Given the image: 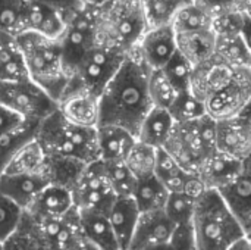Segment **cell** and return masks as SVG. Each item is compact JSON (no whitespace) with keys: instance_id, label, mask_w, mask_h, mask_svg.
I'll use <instances>...</instances> for the list:
<instances>
[{"instance_id":"cell-1","label":"cell","mask_w":251,"mask_h":250,"mask_svg":"<svg viewBox=\"0 0 251 250\" xmlns=\"http://www.w3.org/2000/svg\"><path fill=\"white\" fill-rule=\"evenodd\" d=\"M150 69L134 53H128L124 63L100 94V124L126 128L134 136L153 108L149 94Z\"/></svg>"},{"instance_id":"cell-2","label":"cell","mask_w":251,"mask_h":250,"mask_svg":"<svg viewBox=\"0 0 251 250\" xmlns=\"http://www.w3.org/2000/svg\"><path fill=\"white\" fill-rule=\"evenodd\" d=\"M15 37L28 77L47 91L51 99L59 102L69 81L63 68L59 38L46 37L29 29H25Z\"/></svg>"},{"instance_id":"cell-3","label":"cell","mask_w":251,"mask_h":250,"mask_svg":"<svg viewBox=\"0 0 251 250\" xmlns=\"http://www.w3.org/2000/svg\"><path fill=\"white\" fill-rule=\"evenodd\" d=\"M35 139L49 158L71 159L84 165L99 159L97 127L72 124L57 109L40 122Z\"/></svg>"},{"instance_id":"cell-4","label":"cell","mask_w":251,"mask_h":250,"mask_svg":"<svg viewBox=\"0 0 251 250\" xmlns=\"http://www.w3.org/2000/svg\"><path fill=\"white\" fill-rule=\"evenodd\" d=\"M197 250H226L246 236L218 190L207 189L199 199L191 221Z\"/></svg>"},{"instance_id":"cell-5","label":"cell","mask_w":251,"mask_h":250,"mask_svg":"<svg viewBox=\"0 0 251 250\" xmlns=\"http://www.w3.org/2000/svg\"><path fill=\"white\" fill-rule=\"evenodd\" d=\"M99 41L119 47L125 53L135 49L149 22L141 0H107L96 7Z\"/></svg>"},{"instance_id":"cell-6","label":"cell","mask_w":251,"mask_h":250,"mask_svg":"<svg viewBox=\"0 0 251 250\" xmlns=\"http://www.w3.org/2000/svg\"><path fill=\"white\" fill-rule=\"evenodd\" d=\"M79 228L76 208L57 218H37L24 211L16 230L3 245L4 250H63Z\"/></svg>"},{"instance_id":"cell-7","label":"cell","mask_w":251,"mask_h":250,"mask_svg":"<svg viewBox=\"0 0 251 250\" xmlns=\"http://www.w3.org/2000/svg\"><path fill=\"white\" fill-rule=\"evenodd\" d=\"M216 121L209 115L188 122H175L163 149L191 174H199L204 161L216 150Z\"/></svg>"},{"instance_id":"cell-8","label":"cell","mask_w":251,"mask_h":250,"mask_svg":"<svg viewBox=\"0 0 251 250\" xmlns=\"http://www.w3.org/2000/svg\"><path fill=\"white\" fill-rule=\"evenodd\" d=\"M126 55L116 46L97 41L69 77L66 88L84 90L100 97L107 83L124 63Z\"/></svg>"},{"instance_id":"cell-9","label":"cell","mask_w":251,"mask_h":250,"mask_svg":"<svg viewBox=\"0 0 251 250\" xmlns=\"http://www.w3.org/2000/svg\"><path fill=\"white\" fill-rule=\"evenodd\" d=\"M99 41L97 18L94 6H84L74 13L65 27V31L59 37L62 47L63 68L71 77L82 57Z\"/></svg>"},{"instance_id":"cell-10","label":"cell","mask_w":251,"mask_h":250,"mask_svg":"<svg viewBox=\"0 0 251 250\" xmlns=\"http://www.w3.org/2000/svg\"><path fill=\"white\" fill-rule=\"evenodd\" d=\"M0 103L18 112L24 119L43 121L57 109V102L29 77L18 81H0Z\"/></svg>"},{"instance_id":"cell-11","label":"cell","mask_w":251,"mask_h":250,"mask_svg":"<svg viewBox=\"0 0 251 250\" xmlns=\"http://www.w3.org/2000/svg\"><path fill=\"white\" fill-rule=\"evenodd\" d=\"M251 97V66L237 68L234 78L204 105L206 112L215 121L241 115Z\"/></svg>"},{"instance_id":"cell-12","label":"cell","mask_w":251,"mask_h":250,"mask_svg":"<svg viewBox=\"0 0 251 250\" xmlns=\"http://www.w3.org/2000/svg\"><path fill=\"white\" fill-rule=\"evenodd\" d=\"M176 32L172 24H166L149 27L132 52L151 71L162 69L176 53Z\"/></svg>"},{"instance_id":"cell-13","label":"cell","mask_w":251,"mask_h":250,"mask_svg":"<svg viewBox=\"0 0 251 250\" xmlns=\"http://www.w3.org/2000/svg\"><path fill=\"white\" fill-rule=\"evenodd\" d=\"M215 144L218 152L246 161L251 156V122L241 115L216 121Z\"/></svg>"},{"instance_id":"cell-14","label":"cell","mask_w":251,"mask_h":250,"mask_svg":"<svg viewBox=\"0 0 251 250\" xmlns=\"http://www.w3.org/2000/svg\"><path fill=\"white\" fill-rule=\"evenodd\" d=\"M218 192L241 224L246 236L251 237V156L243 161L240 174Z\"/></svg>"},{"instance_id":"cell-15","label":"cell","mask_w":251,"mask_h":250,"mask_svg":"<svg viewBox=\"0 0 251 250\" xmlns=\"http://www.w3.org/2000/svg\"><path fill=\"white\" fill-rule=\"evenodd\" d=\"M237 68H232L216 55H213L206 62L194 66L191 75V91L206 103L215 93L224 88L235 74Z\"/></svg>"},{"instance_id":"cell-16","label":"cell","mask_w":251,"mask_h":250,"mask_svg":"<svg viewBox=\"0 0 251 250\" xmlns=\"http://www.w3.org/2000/svg\"><path fill=\"white\" fill-rule=\"evenodd\" d=\"M57 111L72 124L96 128L100 121V97L78 88H66L57 102Z\"/></svg>"},{"instance_id":"cell-17","label":"cell","mask_w":251,"mask_h":250,"mask_svg":"<svg viewBox=\"0 0 251 250\" xmlns=\"http://www.w3.org/2000/svg\"><path fill=\"white\" fill-rule=\"evenodd\" d=\"M47 184H50V178L46 172L0 174V194L10 199L21 209H26Z\"/></svg>"},{"instance_id":"cell-18","label":"cell","mask_w":251,"mask_h":250,"mask_svg":"<svg viewBox=\"0 0 251 250\" xmlns=\"http://www.w3.org/2000/svg\"><path fill=\"white\" fill-rule=\"evenodd\" d=\"M175 227L176 225L169 220L163 209L141 212L128 250H140L154 245L169 243Z\"/></svg>"},{"instance_id":"cell-19","label":"cell","mask_w":251,"mask_h":250,"mask_svg":"<svg viewBox=\"0 0 251 250\" xmlns=\"http://www.w3.org/2000/svg\"><path fill=\"white\" fill-rule=\"evenodd\" d=\"M74 208L75 205L71 189L50 183L24 211L37 218H57L68 214Z\"/></svg>"},{"instance_id":"cell-20","label":"cell","mask_w":251,"mask_h":250,"mask_svg":"<svg viewBox=\"0 0 251 250\" xmlns=\"http://www.w3.org/2000/svg\"><path fill=\"white\" fill-rule=\"evenodd\" d=\"M135 140L137 137L124 127L113 125V124L97 125L99 159L103 162L125 161Z\"/></svg>"},{"instance_id":"cell-21","label":"cell","mask_w":251,"mask_h":250,"mask_svg":"<svg viewBox=\"0 0 251 250\" xmlns=\"http://www.w3.org/2000/svg\"><path fill=\"white\" fill-rule=\"evenodd\" d=\"M140 214L141 212H140L132 196L116 197L115 202L112 203L110 209L107 211V217H109L110 225L113 228L115 237L118 240L119 249L128 250L129 248Z\"/></svg>"},{"instance_id":"cell-22","label":"cell","mask_w":251,"mask_h":250,"mask_svg":"<svg viewBox=\"0 0 251 250\" xmlns=\"http://www.w3.org/2000/svg\"><path fill=\"white\" fill-rule=\"evenodd\" d=\"M241 168L243 161L215 150L201 165L199 175L203 180L206 189L221 190L240 174Z\"/></svg>"},{"instance_id":"cell-23","label":"cell","mask_w":251,"mask_h":250,"mask_svg":"<svg viewBox=\"0 0 251 250\" xmlns=\"http://www.w3.org/2000/svg\"><path fill=\"white\" fill-rule=\"evenodd\" d=\"M82 234L90 239L100 250H118L119 245L115 237L106 211L100 209H76Z\"/></svg>"},{"instance_id":"cell-24","label":"cell","mask_w":251,"mask_h":250,"mask_svg":"<svg viewBox=\"0 0 251 250\" xmlns=\"http://www.w3.org/2000/svg\"><path fill=\"white\" fill-rule=\"evenodd\" d=\"M66 16L56 9L44 4L26 1L25 29L38 32L46 37L59 38L66 27Z\"/></svg>"},{"instance_id":"cell-25","label":"cell","mask_w":251,"mask_h":250,"mask_svg":"<svg viewBox=\"0 0 251 250\" xmlns=\"http://www.w3.org/2000/svg\"><path fill=\"white\" fill-rule=\"evenodd\" d=\"M174 125L175 119L172 118L168 109L153 106L144 116L135 137L138 141L159 149L165 146L174 130Z\"/></svg>"},{"instance_id":"cell-26","label":"cell","mask_w":251,"mask_h":250,"mask_svg":"<svg viewBox=\"0 0 251 250\" xmlns=\"http://www.w3.org/2000/svg\"><path fill=\"white\" fill-rule=\"evenodd\" d=\"M178 52L193 65L197 66L215 55L216 35L213 29L179 32L176 34Z\"/></svg>"},{"instance_id":"cell-27","label":"cell","mask_w":251,"mask_h":250,"mask_svg":"<svg viewBox=\"0 0 251 250\" xmlns=\"http://www.w3.org/2000/svg\"><path fill=\"white\" fill-rule=\"evenodd\" d=\"M41 121L25 119L18 127L0 134V174L4 171L12 158L31 140L35 139Z\"/></svg>"},{"instance_id":"cell-28","label":"cell","mask_w":251,"mask_h":250,"mask_svg":"<svg viewBox=\"0 0 251 250\" xmlns=\"http://www.w3.org/2000/svg\"><path fill=\"white\" fill-rule=\"evenodd\" d=\"M24 78H28V72L16 37L0 29V81H18Z\"/></svg>"},{"instance_id":"cell-29","label":"cell","mask_w":251,"mask_h":250,"mask_svg":"<svg viewBox=\"0 0 251 250\" xmlns=\"http://www.w3.org/2000/svg\"><path fill=\"white\" fill-rule=\"evenodd\" d=\"M132 197L140 212L162 211L165 209L166 200L169 197V192L162 184V181L153 174L150 177L137 180Z\"/></svg>"},{"instance_id":"cell-30","label":"cell","mask_w":251,"mask_h":250,"mask_svg":"<svg viewBox=\"0 0 251 250\" xmlns=\"http://www.w3.org/2000/svg\"><path fill=\"white\" fill-rule=\"evenodd\" d=\"M3 172L19 174V172H46L47 174V158L37 139L26 143L7 164ZM49 175V174H47Z\"/></svg>"},{"instance_id":"cell-31","label":"cell","mask_w":251,"mask_h":250,"mask_svg":"<svg viewBox=\"0 0 251 250\" xmlns=\"http://www.w3.org/2000/svg\"><path fill=\"white\" fill-rule=\"evenodd\" d=\"M215 55L232 68L251 66L250 53L241 34L216 37Z\"/></svg>"},{"instance_id":"cell-32","label":"cell","mask_w":251,"mask_h":250,"mask_svg":"<svg viewBox=\"0 0 251 250\" xmlns=\"http://www.w3.org/2000/svg\"><path fill=\"white\" fill-rule=\"evenodd\" d=\"M212 15L197 3H190L181 7L172 18V27L176 34L212 29Z\"/></svg>"},{"instance_id":"cell-33","label":"cell","mask_w":251,"mask_h":250,"mask_svg":"<svg viewBox=\"0 0 251 250\" xmlns=\"http://www.w3.org/2000/svg\"><path fill=\"white\" fill-rule=\"evenodd\" d=\"M156 156H157L156 147L135 140L124 162L126 164L129 171L135 175V178L140 180L154 174Z\"/></svg>"},{"instance_id":"cell-34","label":"cell","mask_w":251,"mask_h":250,"mask_svg":"<svg viewBox=\"0 0 251 250\" xmlns=\"http://www.w3.org/2000/svg\"><path fill=\"white\" fill-rule=\"evenodd\" d=\"M168 111L175 122H188L207 115L206 105L191 91V88L179 91Z\"/></svg>"},{"instance_id":"cell-35","label":"cell","mask_w":251,"mask_h":250,"mask_svg":"<svg viewBox=\"0 0 251 250\" xmlns=\"http://www.w3.org/2000/svg\"><path fill=\"white\" fill-rule=\"evenodd\" d=\"M149 27L166 25L172 22L175 13L194 0H141Z\"/></svg>"},{"instance_id":"cell-36","label":"cell","mask_w":251,"mask_h":250,"mask_svg":"<svg viewBox=\"0 0 251 250\" xmlns=\"http://www.w3.org/2000/svg\"><path fill=\"white\" fill-rule=\"evenodd\" d=\"M178 90L165 75L163 69H151L149 74V94L151 105L156 108L169 109L178 96Z\"/></svg>"},{"instance_id":"cell-37","label":"cell","mask_w":251,"mask_h":250,"mask_svg":"<svg viewBox=\"0 0 251 250\" xmlns=\"http://www.w3.org/2000/svg\"><path fill=\"white\" fill-rule=\"evenodd\" d=\"M26 0H0V29L12 35L25 31Z\"/></svg>"},{"instance_id":"cell-38","label":"cell","mask_w":251,"mask_h":250,"mask_svg":"<svg viewBox=\"0 0 251 250\" xmlns=\"http://www.w3.org/2000/svg\"><path fill=\"white\" fill-rule=\"evenodd\" d=\"M107 180L110 183L112 190L118 197H129L134 194L137 178L129 171L124 161L121 162H104Z\"/></svg>"},{"instance_id":"cell-39","label":"cell","mask_w":251,"mask_h":250,"mask_svg":"<svg viewBox=\"0 0 251 250\" xmlns=\"http://www.w3.org/2000/svg\"><path fill=\"white\" fill-rule=\"evenodd\" d=\"M197 199L187 193H169L165 205V214L175 225L191 224Z\"/></svg>"},{"instance_id":"cell-40","label":"cell","mask_w":251,"mask_h":250,"mask_svg":"<svg viewBox=\"0 0 251 250\" xmlns=\"http://www.w3.org/2000/svg\"><path fill=\"white\" fill-rule=\"evenodd\" d=\"M162 69H163L165 75L169 78V81L175 85V88L178 91L190 90L191 75H193L194 66L178 50Z\"/></svg>"},{"instance_id":"cell-41","label":"cell","mask_w":251,"mask_h":250,"mask_svg":"<svg viewBox=\"0 0 251 250\" xmlns=\"http://www.w3.org/2000/svg\"><path fill=\"white\" fill-rule=\"evenodd\" d=\"M24 209H21L16 203H13L6 196L0 194V242L4 243L12 233L16 230Z\"/></svg>"},{"instance_id":"cell-42","label":"cell","mask_w":251,"mask_h":250,"mask_svg":"<svg viewBox=\"0 0 251 250\" xmlns=\"http://www.w3.org/2000/svg\"><path fill=\"white\" fill-rule=\"evenodd\" d=\"M246 13L243 10H229L218 13L212 18V29L216 37L241 34Z\"/></svg>"},{"instance_id":"cell-43","label":"cell","mask_w":251,"mask_h":250,"mask_svg":"<svg viewBox=\"0 0 251 250\" xmlns=\"http://www.w3.org/2000/svg\"><path fill=\"white\" fill-rule=\"evenodd\" d=\"M169 245L172 250H197L193 225L191 224L176 225L169 240Z\"/></svg>"},{"instance_id":"cell-44","label":"cell","mask_w":251,"mask_h":250,"mask_svg":"<svg viewBox=\"0 0 251 250\" xmlns=\"http://www.w3.org/2000/svg\"><path fill=\"white\" fill-rule=\"evenodd\" d=\"M199 6H201L206 12H209L212 16L229 12V10H243L246 0H194Z\"/></svg>"},{"instance_id":"cell-45","label":"cell","mask_w":251,"mask_h":250,"mask_svg":"<svg viewBox=\"0 0 251 250\" xmlns=\"http://www.w3.org/2000/svg\"><path fill=\"white\" fill-rule=\"evenodd\" d=\"M26 1L38 3V4H44L51 9H56L60 13H63L66 19H69L74 13H76L79 9L84 7V4L79 0H26Z\"/></svg>"},{"instance_id":"cell-46","label":"cell","mask_w":251,"mask_h":250,"mask_svg":"<svg viewBox=\"0 0 251 250\" xmlns=\"http://www.w3.org/2000/svg\"><path fill=\"white\" fill-rule=\"evenodd\" d=\"M24 121L25 119L18 112H15L13 109H10L9 106H6L3 103H0V134L18 127Z\"/></svg>"},{"instance_id":"cell-47","label":"cell","mask_w":251,"mask_h":250,"mask_svg":"<svg viewBox=\"0 0 251 250\" xmlns=\"http://www.w3.org/2000/svg\"><path fill=\"white\" fill-rule=\"evenodd\" d=\"M63 250H100L90 239H87L81 228L71 236V239L66 242Z\"/></svg>"},{"instance_id":"cell-48","label":"cell","mask_w":251,"mask_h":250,"mask_svg":"<svg viewBox=\"0 0 251 250\" xmlns=\"http://www.w3.org/2000/svg\"><path fill=\"white\" fill-rule=\"evenodd\" d=\"M241 37H243L247 49H249V53H250L251 57V18H249L247 15L244 18V25H243V29H241Z\"/></svg>"},{"instance_id":"cell-49","label":"cell","mask_w":251,"mask_h":250,"mask_svg":"<svg viewBox=\"0 0 251 250\" xmlns=\"http://www.w3.org/2000/svg\"><path fill=\"white\" fill-rule=\"evenodd\" d=\"M226 250H251L250 239L247 236H243L238 240H235Z\"/></svg>"},{"instance_id":"cell-50","label":"cell","mask_w":251,"mask_h":250,"mask_svg":"<svg viewBox=\"0 0 251 250\" xmlns=\"http://www.w3.org/2000/svg\"><path fill=\"white\" fill-rule=\"evenodd\" d=\"M84 6H94V7H97V6H101L103 3H106L107 0H79Z\"/></svg>"},{"instance_id":"cell-51","label":"cell","mask_w":251,"mask_h":250,"mask_svg":"<svg viewBox=\"0 0 251 250\" xmlns=\"http://www.w3.org/2000/svg\"><path fill=\"white\" fill-rule=\"evenodd\" d=\"M140 250H172L171 249V245L169 243H163V245H154V246H149V248H144V249Z\"/></svg>"},{"instance_id":"cell-52","label":"cell","mask_w":251,"mask_h":250,"mask_svg":"<svg viewBox=\"0 0 251 250\" xmlns=\"http://www.w3.org/2000/svg\"><path fill=\"white\" fill-rule=\"evenodd\" d=\"M241 116H244L246 119H249V121L251 122V97H250V100H249V103L246 105V108L243 109Z\"/></svg>"},{"instance_id":"cell-53","label":"cell","mask_w":251,"mask_h":250,"mask_svg":"<svg viewBox=\"0 0 251 250\" xmlns=\"http://www.w3.org/2000/svg\"><path fill=\"white\" fill-rule=\"evenodd\" d=\"M243 12L251 18V0H246V3H244V9H243Z\"/></svg>"},{"instance_id":"cell-54","label":"cell","mask_w":251,"mask_h":250,"mask_svg":"<svg viewBox=\"0 0 251 250\" xmlns=\"http://www.w3.org/2000/svg\"><path fill=\"white\" fill-rule=\"evenodd\" d=\"M0 250H4V245L1 242H0Z\"/></svg>"},{"instance_id":"cell-55","label":"cell","mask_w":251,"mask_h":250,"mask_svg":"<svg viewBox=\"0 0 251 250\" xmlns=\"http://www.w3.org/2000/svg\"><path fill=\"white\" fill-rule=\"evenodd\" d=\"M249 239H250V242H251V237H249Z\"/></svg>"},{"instance_id":"cell-56","label":"cell","mask_w":251,"mask_h":250,"mask_svg":"<svg viewBox=\"0 0 251 250\" xmlns=\"http://www.w3.org/2000/svg\"><path fill=\"white\" fill-rule=\"evenodd\" d=\"M118 250H122V249H118Z\"/></svg>"}]
</instances>
